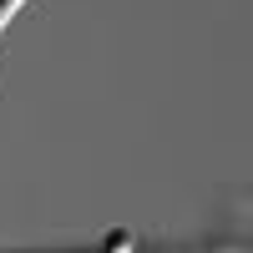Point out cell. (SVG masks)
<instances>
[{"mask_svg":"<svg viewBox=\"0 0 253 253\" xmlns=\"http://www.w3.org/2000/svg\"><path fill=\"white\" fill-rule=\"evenodd\" d=\"M20 5H26V0H0V26H5V20H10Z\"/></svg>","mask_w":253,"mask_h":253,"instance_id":"obj_1","label":"cell"}]
</instances>
